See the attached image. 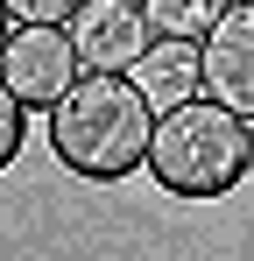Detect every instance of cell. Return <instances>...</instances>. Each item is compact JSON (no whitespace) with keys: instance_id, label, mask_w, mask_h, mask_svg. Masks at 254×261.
Masks as SVG:
<instances>
[{"instance_id":"cell-1","label":"cell","mask_w":254,"mask_h":261,"mask_svg":"<svg viewBox=\"0 0 254 261\" xmlns=\"http://www.w3.org/2000/svg\"><path fill=\"white\" fill-rule=\"evenodd\" d=\"M148 141H156V106L134 85V71H85L49 106V148L85 184H120L148 170Z\"/></svg>"},{"instance_id":"cell-2","label":"cell","mask_w":254,"mask_h":261,"mask_svg":"<svg viewBox=\"0 0 254 261\" xmlns=\"http://www.w3.org/2000/svg\"><path fill=\"white\" fill-rule=\"evenodd\" d=\"M148 176L163 184L169 198H226L240 176H247V113H233L226 99H184L156 113V141H148Z\"/></svg>"},{"instance_id":"cell-3","label":"cell","mask_w":254,"mask_h":261,"mask_svg":"<svg viewBox=\"0 0 254 261\" xmlns=\"http://www.w3.org/2000/svg\"><path fill=\"white\" fill-rule=\"evenodd\" d=\"M78 43H71V29L64 21H14V36H7V49H0V78L21 92V106L29 113H49L64 92L78 85Z\"/></svg>"},{"instance_id":"cell-4","label":"cell","mask_w":254,"mask_h":261,"mask_svg":"<svg viewBox=\"0 0 254 261\" xmlns=\"http://www.w3.org/2000/svg\"><path fill=\"white\" fill-rule=\"evenodd\" d=\"M71 43H78L85 71H134L148 43H156V21L141 0H78V14L64 21Z\"/></svg>"},{"instance_id":"cell-5","label":"cell","mask_w":254,"mask_h":261,"mask_svg":"<svg viewBox=\"0 0 254 261\" xmlns=\"http://www.w3.org/2000/svg\"><path fill=\"white\" fill-rule=\"evenodd\" d=\"M198 57H205V92L254 120V0H233L219 14V29L198 43Z\"/></svg>"},{"instance_id":"cell-6","label":"cell","mask_w":254,"mask_h":261,"mask_svg":"<svg viewBox=\"0 0 254 261\" xmlns=\"http://www.w3.org/2000/svg\"><path fill=\"white\" fill-rule=\"evenodd\" d=\"M134 85L148 92L156 113L184 106V99H198V92H205V57H198V43H184V36H156L148 57L134 64Z\"/></svg>"},{"instance_id":"cell-7","label":"cell","mask_w":254,"mask_h":261,"mask_svg":"<svg viewBox=\"0 0 254 261\" xmlns=\"http://www.w3.org/2000/svg\"><path fill=\"white\" fill-rule=\"evenodd\" d=\"M141 7H148L156 36H184V43H205L212 29H219V14H226L233 0H141Z\"/></svg>"},{"instance_id":"cell-8","label":"cell","mask_w":254,"mask_h":261,"mask_svg":"<svg viewBox=\"0 0 254 261\" xmlns=\"http://www.w3.org/2000/svg\"><path fill=\"white\" fill-rule=\"evenodd\" d=\"M21 127H29V106H21V92L0 78V170L21 155Z\"/></svg>"},{"instance_id":"cell-9","label":"cell","mask_w":254,"mask_h":261,"mask_svg":"<svg viewBox=\"0 0 254 261\" xmlns=\"http://www.w3.org/2000/svg\"><path fill=\"white\" fill-rule=\"evenodd\" d=\"M7 14L14 21H71L78 0H7Z\"/></svg>"},{"instance_id":"cell-10","label":"cell","mask_w":254,"mask_h":261,"mask_svg":"<svg viewBox=\"0 0 254 261\" xmlns=\"http://www.w3.org/2000/svg\"><path fill=\"white\" fill-rule=\"evenodd\" d=\"M7 36H14V14H7V0H0V49H7Z\"/></svg>"},{"instance_id":"cell-11","label":"cell","mask_w":254,"mask_h":261,"mask_svg":"<svg viewBox=\"0 0 254 261\" xmlns=\"http://www.w3.org/2000/svg\"><path fill=\"white\" fill-rule=\"evenodd\" d=\"M247 176H254V120H247Z\"/></svg>"}]
</instances>
